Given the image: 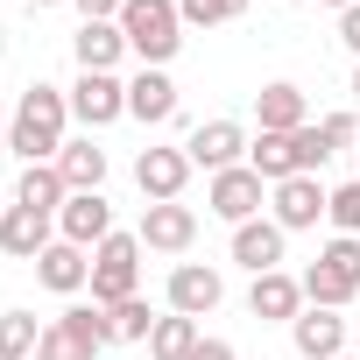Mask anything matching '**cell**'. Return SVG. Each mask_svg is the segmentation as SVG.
I'll list each match as a JSON object with an SVG mask.
<instances>
[{
  "mask_svg": "<svg viewBox=\"0 0 360 360\" xmlns=\"http://www.w3.org/2000/svg\"><path fill=\"white\" fill-rule=\"evenodd\" d=\"M64 120H71V92H57V85H29L22 106H15V120H8V155H22V162H57V148H64Z\"/></svg>",
  "mask_w": 360,
  "mask_h": 360,
  "instance_id": "cell-1",
  "label": "cell"
},
{
  "mask_svg": "<svg viewBox=\"0 0 360 360\" xmlns=\"http://www.w3.org/2000/svg\"><path fill=\"white\" fill-rule=\"evenodd\" d=\"M325 162H332V155H325V141H318V120L297 127V134H262V141H248V169L262 176L269 191L290 184V176H318Z\"/></svg>",
  "mask_w": 360,
  "mask_h": 360,
  "instance_id": "cell-2",
  "label": "cell"
},
{
  "mask_svg": "<svg viewBox=\"0 0 360 360\" xmlns=\"http://www.w3.org/2000/svg\"><path fill=\"white\" fill-rule=\"evenodd\" d=\"M120 36H127V50L148 71H162L176 50H184V15H176V0H127L120 8Z\"/></svg>",
  "mask_w": 360,
  "mask_h": 360,
  "instance_id": "cell-3",
  "label": "cell"
},
{
  "mask_svg": "<svg viewBox=\"0 0 360 360\" xmlns=\"http://www.w3.org/2000/svg\"><path fill=\"white\" fill-rule=\"evenodd\" d=\"M297 283H304V304H318V311L353 304V297H360V240H353V233H332V248H325Z\"/></svg>",
  "mask_w": 360,
  "mask_h": 360,
  "instance_id": "cell-4",
  "label": "cell"
},
{
  "mask_svg": "<svg viewBox=\"0 0 360 360\" xmlns=\"http://www.w3.org/2000/svg\"><path fill=\"white\" fill-rule=\"evenodd\" d=\"M141 297V233H106L92 248V304H127Z\"/></svg>",
  "mask_w": 360,
  "mask_h": 360,
  "instance_id": "cell-5",
  "label": "cell"
},
{
  "mask_svg": "<svg viewBox=\"0 0 360 360\" xmlns=\"http://www.w3.org/2000/svg\"><path fill=\"white\" fill-rule=\"evenodd\" d=\"M120 113H127V85H120L113 71H78V85H71V120L113 127Z\"/></svg>",
  "mask_w": 360,
  "mask_h": 360,
  "instance_id": "cell-6",
  "label": "cell"
},
{
  "mask_svg": "<svg viewBox=\"0 0 360 360\" xmlns=\"http://www.w3.org/2000/svg\"><path fill=\"white\" fill-rule=\"evenodd\" d=\"M134 184H141L148 205H169L176 191L191 184V155H184V148H141V155H134Z\"/></svg>",
  "mask_w": 360,
  "mask_h": 360,
  "instance_id": "cell-7",
  "label": "cell"
},
{
  "mask_svg": "<svg viewBox=\"0 0 360 360\" xmlns=\"http://www.w3.org/2000/svg\"><path fill=\"white\" fill-rule=\"evenodd\" d=\"M219 297H226L219 269H205V262H176L169 269V311L176 318H205V311H219Z\"/></svg>",
  "mask_w": 360,
  "mask_h": 360,
  "instance_id": "cell-8",
  "label": "cell"
},
{
  "mask_svg": "<svg viewBox=\"0 0 360 360\" xmlns=\"http://www.w3.org/2000/svg\"><path fill=\"white\" fill-rule=\"evenodd\" d=\"M205 205L226 219V226H248L255 212H262V176L248 169V162H233V169H219L212 176V191H205Z\"/></svg>",
  "mask_w": 360,
  "mask_h": 360,
  "instance_id": "cell-9",
  "label": "cell"
},
{
  "mask_svg": "<svg viewBox=\"0 0 360 360\" xmlns=\"http://www.w3.org/2000/svg\"><path fill=\"white\" fill-rule=\"evenodd\" d=\"M184 155H191V169H212V176H219V169H233V162L248 155V127H240V120H205V127L184 141Z\"/></svg>",
  "mask_w": 360,
  "mask_h": 360,
  "instance_id": "cell-10",
  "label": "cell"
},
{
  "mask_svg": "<svg viewBox=\"0 0 360 360\" xmlns=\"http://www.w3.org/2000/svg\"><path fill=\"white\" fill-rule=\"evenodd\" d=\"M332 212V191L318 184V176H290V184H276V226L283 233H304Z\"/></svg>",
  "mask_w": 360,
  "mask_h": 360,
  "instance_id": "cell-11",
  "label": "cell"
},
{
  "mask_svg": "<svg viewBox=\"0 0 360 360\" xmlns=\"http://www.w3.org/2000/svg\"><path fill=\"white\" fill-rule=\"evenodd\" d=\"M57 233H64L71 248H99V240L113 233V205H106L99 191H71L64 212H57Z\"/></svg>",
  "mask_w": 360,
  "mask_h": 360,
  "instance_id": "cell-12",
  "label": "cell"
},
{
  "mask_svg": "<svg viewBox=\"0 0 360 360\" xmlns=\"http://www.w3.org/2000/svg\"><path fill=\"white\" fill-rule=\"evenodd\" d=\"M36 283L57 290V297H78V290H92V255L71 248V240H50V248L36 255Z\"/></svg>",
  "mask_w": 360,
  "mask_h": 360,
  "instance_id": "cell-13",
  "label": "cell"
},
{
  "mask_svg": "<svg viewBox=\"0 0 360 360\" xmlns=\"http://www.w3.org/2000/svg\"><path fill=\"white\" fill-rule=\"evenodd\" d=\"M191 240H198V212H191V205L169 198V205H148V212H141V248H155V255H184Z\"/></svg>",
  "mask_w": 360,
  "mask_h": 360,
  "instance_id": "cell-14",
  "label": "cell"
},
{
  "mask_svg": "<svg viewBox=\"0 0 360 360\" xmlns=\"http://www.w3.org/2000/svg\"><path fill=\"white\" fill-rule=\"evenodd\" d=\"M248 311H255L262 325H297V311H304V283H297V276H283V269H269V276H255Z\"/></svg>",
  "mask_w": 360,
  "mask_h": 360,
  "instance_id": "cell-15",
  "label": "cell"
},
{
  "mask_svg": "<svg viewBox=\"0 0 360 360\" xmlns=\"http://www.w3.org/2000/svg\"><path fill=\"white\" fill-rule=\"evenodd\" d=\"M290 339H297V353H304V360H339V353H346V318L311 304V311H297Z\"/></svg>",
  "mask_w": 360,
  "mask_h": 360,
  "instance_id": "cell-16",
  "label": "cell"
},
{
  "mask_svg": "<svg viewBox=\"0 0 360 360\" xmlns=\"http://www.w3.org/2000/svg\"><path fill=\"white\" fill-rule=\"evenodd\" d=\"M283 240H290V233H283L276 219H248V226H233V262H240L248 276H269V269L283 262Z\"/></svg>",
  "mask_w": 360,
  "mask_h": 360,
  "instance_id": "cell-17",
  "label": "cell"
},
{
  "mask_svg": "<svg viewBox=\"0 0 360 360\" xmlns=\"http://www.w3.org/2000/svg\"><path fill=\"white\" fill-rule=\"evenodd\" d=\"M43 248H50V212H29V205H8V212H0V255L36 262Z\"/></svg>",
  "mask_w": 360,
  "mask_h": 360,
  "instance_id": "cell-18",
  "label": "cell"
},
{
  "mask_svg": "<svg viewBox=\"0 0 360 360\" xmlns=\"http://www.w3.org/2000/svg\"><path fill=\"white\" fill-rule=\"evenodd\" d=\"M127 113L148 120V127L176 120V85H169V71H148V64H141V78H127Z\"/></svg>",
  "mask_w": 360,
  "mask_h": 360,
  "instance_id": "cell-19",
  "label": "cell"
},
{
  "mask_svg": "<svg viewBox=\"0 0 360 360\" xmlns=\"http://www.w3.org/2000/svg\"><path fill=\"white\" fill-rule=\"evenodd\" d=\"M71 50H78V71H113L127 57V36H120V22H78Z\"/></svg>",
  "mask_w": 360,
  "mask_h": 360,
  "instance_id": "cell-20",
  "label": "cell"
},
{
  "mask_svg": "<svg viewBox=\"0 0 360 360\" xmlns=\"http://www.w3.org/2000/svg\"><path fill=\"white\" fill-rule=\"evenodd\" d=\"M255 113H262V134H297V127H311V106H304L297 85H262V92H255Z\"/></svg>",
  "mask_w": 360,
  "mask_h": 360,
  "instance_id": "cell-21",
  "label": "cell"
},
{
  "mask_svg": "<svg viewBox=\"0 0 360 360\" xmlns=\"http://www.w3.org/2000/svg\"><path fill=\"white\" fill-rule=\"evenodd\" d=\"M57 176H64V191H99L106 184V148L85 134V141H64L57 148Z\"/></svg>",
  "mask_w": 360,
  "mask_h": 360,
  "instance_id": "cell-22",
  "label": "cell"
},
{
  "mask_svg": "<svg viewBox=\"0 0 360 360\" xmlns=\"http://www.w3.org/2000/svg\"><path fill=\"white\" fill-rule=\"evenodd\" d=\"M64 198H71V191H64L57 162H29V169H22V184H15V205H29V212H50V219L64 212Z\"/></svg>",
  "mask_w": 360,
  "mask_h": 360,
  "instance_id": "cell-23",
  "label": "cell"
},
{
  "mask_svg": "<svg viewBox=\"0 0 360 360\" xmlns=\"http://www.w3.org/2000/svg\"><path fill=\"white\" fill-rule=\"evenodd\" d=\"M57 325H64V332H71V339H78L85 353H106V346L120 339V332H113V311H106V304H71V311H64Z\"/></svg>",
  "mask_w": 360,
  "mask_h": 360,
  "instance_id": "cell-24",
  "label": "cell"
},
{
  "mask_svg": "<svg viewBox=\"0 0 360 360\" xmlns=\"http://www.w3.org/2000/svg\"><path fill=\"white\" fill-rule=\"evenodd\" d=\"M198 339H205V332H198V318H176V311H169V318L148 332V353H155V360H191V353H198Z\"/></svg>",
  "mask_w": 360,
  "mask_h": 360,
  "instance_id": "cell-25",
  "label": "cell"
},
{
  "mask_svg": "<svg viewBox=\"0 0 360 360\" xmlns=\"http://www.w3.org/2000/svg\"><path fill=\"white\" fill-rule=\"evenodd\" d=\"M43 346V325L29 311H0V360H36Z\"/></svg>",
  "mask_w": 360,
  "mask_h": 360,
  "instance_id": "cell-26",
  "label": "cell"
},
{
  "mask_svg": "<svg viewBox=\"0 0 360 360\" xmlns=\"http://www.w3.org/2000/svg\"><path fill=\"white\" fill-rule=\"evenodd\" d=\"M176 15H184V29H219L248 15V0H176Z\"/></svg>",
  "mask_w": 360,
  "mask_h": 360,
  "instance_id": "cell-27",
  "label": "cell"
},
{
  "mask_svg": "<svg viewBox=\"0 0 360 360\" xmlns=\"http://www.w3.org/2000/svg\"><path fill=\"white\" fill-rule=\"evenodd\" d=\"M155 325H162V318H155V311H148L141 297H127V304H113V332H120V339H148Z\"/></svg>",
  "mask_w": 360,
  "mask_h": 360,
  "instance_id": "cell-28",
  "label": "cell"
},
{
  "mask_svg": "<svg viewBox=\"0 0 360 360\" xmlns=\"http://www.w3.org/2000/svg\"><path fill=\"white\" fill-rule=\"evenodd\" d=\"M325 219H332L339 233H353V240H360V176H353V184H339V191H332V212H325Z\"/></svg>",
  "mask_w": 360,
  "mask_h": 360,
  "instance_id": "cell-29",
  "label": "cell"
},
{
  "mask_svg": "<svg viewBox=\"0 0 360 360\" xmlns=\"http://www.w3.org/2000/svg\"><path fill=\"white\" fill-rule=\"evenodd\" d=\"M318 141H325V155L360 148V120H353V113H325V120H318Z\"/></svg>",
  "mask_w": 360,
  "mask_h": 360,
  "instance_id": "cell-30",
  "label": "cell"
},
{
  "mask_svg": "<svg viewBox=\"0 0 360 360\" xmlns=\"http://www.w3.org/2000/svg\"><path fill=\"white\" fill-rule=\"evenodd\" d=\"M36 360H99V353H85V346H78V339H71V332L50 318V325H43V346H36Z\"/></svg>",
  "mask_w": 360,
  "mask_h": 360,
  "instance_id": "cell-31",
  "label": "cell"
},
{
  "mask_svg": "<svg viewBox=\"0 0 360 360\" xmlns=\"http://www.w3.org/2000/svg\"><path fill=\"white\" fill-rule=\"evenodd\" d=\"M71 8H78L85 22H120V8H127V0H71Z\"/></svg>",
  "mask_w": 360,
  "mask_h": 360,
  "instance_id": "cell-32",
  "label": "cell"
},
{
  "mask_svg": "<svg viewBox=\"0 0 360 360\" xmlns=\"http://www.w3.org/2000/svg\"><path fill=\"white\" fill-rule=\"evenodd\" d=\"M339 43L360 57V8H346V15H339Z\"/></svg>",
  "mask_w": 360,
  "mask_h": 360,
  "instance_id": "cell-33",
  "label": "cell"
},
{
  "mask_svg": "<svg viewBox=\"0 0 360 360\" xmlns=\"http://www.w3.org/2000/svg\"><path fill=\"white\" fill-rule=\"evenodd\" d=\"M191 360H240V353H233L226 339H198V353H191Z\"/></svg>",
  "mask_w": 360,
  "mask_h": 360,
  "instance_id": "cell-34",
  "label": "cell"
},
{
  "mask_svg": "<svg viewBox=\"0 0 360 360\" xmlns=\"http://www.w3.org/2000/svg\"><path fill=\"white\" fill-rule=\"evenodd\" d=\"M318 8H339V15H346V8H360V0H318Z\"/></svg>",
  "mask_w": 360,
  "mask_h": 360,
  "instance_id": "cell-35",
  "label": "cell"
},
{
  "mask_svg": "<svg viewBox=\"0 0 360 360\" xmlns=\"http://www.w3.org/2000/svg\"><path fill=\"white\" fill-rule=\"evenodd\" d=\"M0 155H8V120H0Z\"/></svg>",
  "mask_w": 360,
  "mask_h": 360,
  "instance_id": "cell-36",
  "label": "cell"
},
{
  "mask_svg": "<svg viewBox=\"0 0 360 360\" xmlns=\"http://www.w3.org/2000/svg\"><path fill=\"white\" fill-rule=\"evenodd\" d=\"M29 8H57V0H29Z\"/></svg>",
  "mask_w": 360,
  "mask_h": 360,
  "instance_id": "cell-37",
  "label": "cell"
},
{
  "mask_svg": "<svg viewBox=\"0 0 360 360\" xmlns=\"http://www.w3.org/2000/svg\"><path fill=\"white\" fill-rule=\"evenodd\" d=\"M353 99H360V71H353Z\"/></svg>",
  "mask_w": 360,
  "mask_h": 360,
  "instance_id": "cell-38",
  "label": "cell"
},
{
  "mask_svg": "<svg viewBox=\"0 0 360 360\" xmlns=\"http://www.w3.org/2000/svg\"><path fill=\"white\" fill-rule=\"evenodd\" d=\"M0 212H8V198H0Z\"/></svg>",
  "mask_w": 360,
  "mask_h": 360,
  "instance_id": "cell-39",
  "label": "cell"
},
{
  "mask_svg": "<svg viewBox=\"0 0 360 360\" xmlns=\"http://www.w3.org/2000/svg\"><path fill=\"white\" fill-rule=\"evenodd\" d=\"M339 360H346V353H339Z\"/></svg>",
  "mask_w": 360,
  "mask_h": 360,
  "instance_id": "cell-40",
  "label": "cell"
}]
</instances>
